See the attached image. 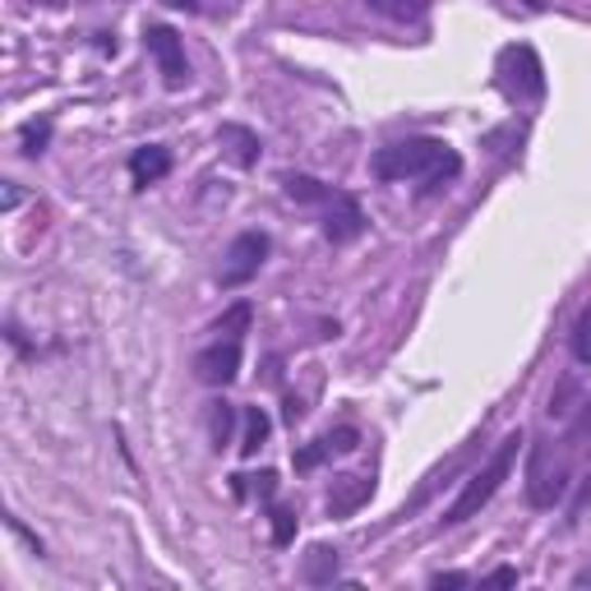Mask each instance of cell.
I'll use <instances>...</instances> for the list:
<instances>
[{"mask_svg": "<svg viewBox=\"0 0 591 591\" xmlns=\"http://www.w3.org/2000/svg\"><path fill=\"white\" fill-rule=\"evenodd\" d=\"M5 209H18V185L5 180Z\"/></svg>", "mask_w": 591, "mask_h": 591, "instance_id": "27", "label": "cell"}, {"mask_svg": "<svg viewBox=\"0 0 591 591\" xmlns=\"http://www.w3.org/2000/svg\"><path fill=\"white\" fill-rule=\"evenodd\" d=\"M375 494V480L365 476H332V490H328V517H351L365 499Z\"/></svg>", "mask_w": 591, "mask_h": 591, "instance_id": "10", "label": "cell"}, {"mask_svg": "<svg viewBox=\"0 0 591 591\" xmlns=\"http://www.w3.org/2000/svg\"><path fill=\"white\" fill-rule=\"evenodd\" d=\"M328 443H332V453H351L361 443V430H356V425H342V430L328 435Z\"/></svg>", "mask_w": 591, "mask_h": 591, "instance_id": "23", "label": "cell"}, {"mask_svg": "<svg viewBox=\"0 0 591 591\" xmlns=\"http://www.w3.org/2000/svg\"><path fill=\"white\" fill-rule=\"evenodd\" d=\"M301 416H305V406L291 398V402H287V420H301Z\"/></svg>", "mask_w": 591, "mask_h": 591, "instance_id": "29", "label": "cell"}, {"mask_svg": "<svg viewBox=\"0 0 591 591\" xmlns=\"http://www.w3.org/2000/svg\"><path fill=\"white\" fill-rule=\"evenodd\" d=\"M467 582H471L467 573H435V578H430V587H439V591L443 587H467Z\"/></svg>", "mask_w": 591, "mask_h": 591, "instance_id": "26", "label": "cell"}, {"mask_svg": "<svg viewBox=\"0 0 591 591\" xmlns=\"http://www.w3.org/2000/svg\"><path fill=\"white\" fill-rule=\"evenodd\" d=\"M369 10H379L383 18H398V24H416L425 18V0H365Z\"/></svg>", "mask_w": 591, "mask_h": 591, "instance_id": "16", "label": "cell"}, {"mask_svg": "<svg viewBox=\"0 0 591 591\" xmlns=\"http://www.w3.org/2000/svg\"><path fill=\"white\" fill-rule=\"evenodd\" d=\"M587 508H591V467H587V476L578 480V486H573V499H568V527L578 523Z\"/></svg>", "mask_w": 591, "mask_h": 591, "instance_id": "21", "label": "cell"}, {"mask_svg": "<svg viewBox=\"0 0 591 591\" xmlns=\"http://www.w3.org/2000/svg\"><path fill=\"white\" fill-rule=\"evenodd\" d=\"M523 443H527V439H523V430H513V435L499 439V449L490 453V462H486L480 471H471V476H467V486H462V494L453 499L449 508H443L439 523H443V527H462L467 517H476L480 508H486L490 499L499 494V486H504V480L513 476L517 453H523Z\"/></svg>", "mask_w": 591, "mask_h": 591, "instance_id": "2", "label": "cell"}, {"mask_svg": "<svg viewBox=\"0 0 591 591\" xmlns=\"http://www.w3.org/2000/svg\"><path fill=\"white\" fill-rule=\"evenodd\" d=\"M268 250H273V240L264 231H240L231 246H227V259H222V273H217V282L236 291V287H246L250 277H259V268L268 264Z\"/></svg>", "mask_w": 591, "mask_h": 591, "instance_id": "5", "label": "cell"}, {"mask_svg": "<svg viewBox=\"0 0 591 591\" xmlns=\"http://www.w3.org/2000/svg\"><path fill=\"white\" fill-rule=\"evenodd\" d=\"M231 430H236V406H231L227 398H217V402L209 406V435H213V449H217V453L231 443Z\"/></svg>", "mask_w": 591, "mask_h": 591, "instance_id": "15", "label": "cell"}, {"mask_svg": "<svg viewBox=\"0 0 591 591\" xmlns=\"http://www.w3.org/2000/svg\"><path fill=\"white\" fill-rule=\"evenodd\" d=\"M166 172H172V153H166L162 143H143L129 153V180H135V190H148V185H158Z\"/></svg>", "mask_w": 591, "mask_h": 591, "instance_id": "9", "label": "cell"}, {"mask_svg": "<svg viewBox=\"0 0 591 591\" xmlns=\"http://www.w3.org/2000/svg\"><path fill=\"white\" fill-rule=\"evenodd\" d=\"M361 231H365V213H361V203L351 199V194H338V190H332L328 213H324V236L332 240V246H347V240H356Z\"/></svg>", "mask_w": 591, "mask_h": 591, "instance_id": "8", "label": "cell"}, {"mask_svg": "<svg viewBox=\"0 0 591 591\" xmlns=\"http://www.w3.org/2000/svg\"><path fill=\"white\" fill-rule=\"evenodd\" d=\"M37 5H61V0H37Z\"/></svg>", "mask_w": 591, "mask_h": 591, "instance_id": "32", "label": "cell"}, {"mask_svg": "<svg viewBox=\"0 0 591 591\" xmlns=\"http://www.w3.org/2000/svg\"><path fill=\"white\" fill-rule=\"evenodd\" d=\"M254 480V494L259 499H273L277 494V471H259V476H250Z\"/></svg>", "mask_w": 591, "mask_h": 591, "instance_id": "24", "label": "cell"}, {"mask_svg": "<svg viewBox=\"0 0 591 591\" xmlns=\"http://www.w3.org/2000/svg\"><path fill=\"white\" fill-rule=\"evenodd\" d=\"M268 430H273V420H268L264 406H246V439H240V453L254 457L268 443Z\"/></svg>", "mask_w": 591, "mask_h": 591, "instance_id": "14", "label": "cell"}, {"mask_svg": "<svg viewBox=\"0 0 591 591\" xmlns=\"http://www.w3.org/2000/svg\"><path fill=\"white\" fill-rule=\"evenodd\" d=\"M332 453V443L328 439H314V443H305V449H296V471H314V467H319V462Z\"/></svg>", "mask_w": 591, "mask_h": 591, "instance_id": "20", "label": "cell"}, {"mask_svg": "<svg viewBox=\"0 0 591 591\" xmlns=\"http://www.w3.org/2000/svg\"><path fill=\"white\" fill-rule=\"evenodd\" d=\"M143 47H148V55L158 61V74H162V84H166V88H185V84H190V61H185V42H180V33H176V28H166V24H148Z\"/></svg>", "mask_w": 591, "mask_h": 591, "instance_id": "6", "label": "cell"}, {"mask_svg": "<svg viewBox=\"0 0 591 591\" xmlns=\"http://www.w3.org/2000/svg\"><path fill=\"white\" fill-rule=\"evenodd\" d=\"M573 587H578V591L591 587V568H578V573H573Z\"/></svg>", "mask_w": 591, "mask_h": 591, "instance_id": "28", "label": "cell"}, {"mask_svg": "<svg viewBox=\"0 0 591 591\" xmlns=\"http://www.w3.org/2000/svg\"><path fill=\"white\" fill-rule=\"evenodd\" d=\"M268 523H273V545L287 550V545L296 541V513H291V508H273Z\"/></svg>", "mask_w": 591, "mask_h": 591, "instance_id": "19", "label": "cell"}, {"mask_svg": "<svg viewBox=\"0 0 591 591\" xmlns=\"http://www.w3.org/2000/svg\"><path fill=\"white\" fill-rule=\"evenodd\" d=\"M166 5H176V10H199V0H166Z\"/></svg>", "mask_w": 591, "mask_h": 591, "instance_id": "30", "label": "cell"}, {"mask_svg": "<svg viewBox=\"0 0 591 591\" xmlns=\"http://www.w3.org/2000/svg\"><path fill=\"white\" fill-rule=\"evenodd\" d=\"M250 324H254V305L250 301H236V305H227L217 314V324H213V332L217 338H231V342H240L250 332Z\"/></svg>", "mask_w": 591, "mask_h": 591, "instance_id": "13", "label": "cell"}, {"mask_svg": "<svg viewBox=\"0 0 591 591\" xmlns=\"http://www.w3.org/2000/svg\"><path fill=\"white\" fill-rule=\"evenodd\" d=\"M499 84L513 102H536L545 92V65L527 42L499 51Z\"/></svg>", "mask_w": 591, "mask_h": 591, "instance_id": "4", "label": "cell"}, {"mask_svg": "<svg viewBox=\"0 0 591 591\" xmlns=\"http://www.w3.org/2000/svg\"><path fill=\"white\" fill-rule=\"evenodd\" d=\"M578 457H591V398L582 402V412L573 416L568 435L559 439L554 471H545L541 480H531V486H527L531 508H554V504H559V499L568 494V486H573V462H578Z\"/></svg>", "mask_w": 591, "mask_h": 591, "instance_id": "3", "label": "cell"}, {"mask_svg": "<svg viewBox=\"0 0 591 591\" xmlns=\"http://www.w3.org/2000/svg\"><path fill=\"white\" fill-rule=\"evenodd\" d=\"M527 5H531V10H541V5H545V0H527Z\"/></svg>", "mask_w": 591, "mask_h": 591, "instance_id": "31", "label": "cell"}, {"mask_svg": "<svg viewBox=\"0 0 591 591\" xmlns=\"http://www.w3.org/2000/svg\"><path fill=\"white\" fill-rule=\"evenodd\" d=\"M217 143H227V153H231L236 166H254L259 162V135L250 125H222Z\"/></svg>", "mask_w": 591, "mask_h": 591, "instance_id": "11", "label": "cell"}, {"mask_svg": "<svg viewBox=\"0 0 591 591\" xmlns=\"http://www.w3.org/2000/svg\"><path fill=\"white\" fill-rule=\"evenodd\" d=\"M301 578L310 587H328L332 578H338V550L332 545H310L305 559H301Z\"/></svg>", "mask_w": 591, "mask_h": 591, "instance_id": "12", "label": "cell"}, {"mask_svg": "<svg viewBox=\"0 0 591 591\" xmlns=\"http://www.w3.org/2000/svg\"><path fill=\"white\" fill-rule=\"evenodd\" d=\"M480 582H486V587H517V568H494Z\"/></svg>", "mask_w": 591, "mask_h": 591, "instance_id": "25", "label": "cell"}, {"mask_svg": "<svg viewBox=\"0 0 591 591\" xmlns=\"http://www.w3.org/2000/svg\"><path fill=\"white\" fill-rule=\"evenodd\" d=\"M240 375V342L231 338H217L213 347H203L194 356V379L209 383V388H227Z\"/></svg>", "mask_w": 591, "mask_h": 591, "instance_id": "7", "label": "cell"}, {"mask_svg": "<svg viewBox=\"0 0 591 591\" xmlns=\"http://www.w3.org/2000/svg\"><path fill=\"white\" fill-rule=\"evenodd\" d=\"M369 172L379 180H425V190H439L443 180H457L462 158L443 139H402L383 143L369 158Z\"/></svg>", "mask_w": 591, "mask_h": 591, "instance_id": "1", "label": "cell"}, {"mask_svg": "<svg viewBox=\"0 0 591 591\" xmlns=\"http://www.w3.org/2000/svg\"><path fill=\"white\" fill-rule=\"evenodd\" d=\"M47 139H51V125H47V121H37V125H24V153H28V158L47 153Z\"/></svg>", "mask_w": 591, "mask_h": 591, "instance_id": "22", "label": "cell"}, {"mask_svg": "<svg viewBox=\"0 0 591 591\" xmlns=\"http://www.w3.org/2000/svg\"><path fill=\"white\" fill-rule=\"evenodd\" d=\"M287 199H296V203H328L332 190L324 180H314V176H287Z\"/></svg>", "mask_w": 591, "mask_h": 591, "instance_id": "17", "label": "cell"}, {"mask_svg": "<svg viewBox=\"0 0 591 591\" xmlns=\"http://www.w3.org/2000/svg\"><path fill=\"white\" fill-rule=\"evenodd\" d=\"M568 347H573V361H578V365H591V305L578 314V324H573Z\"/></svg>", "mask_w": 591, "mask_h": 591, "instance_id": "18", "label": "cell"}]
</instances>
